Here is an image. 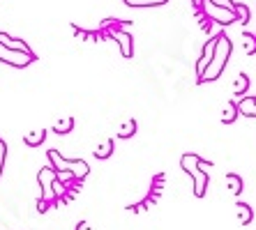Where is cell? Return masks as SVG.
<instances>
[{"instance_id":"1","label":"cell","mask_w":256,"mask_h":230,"mask_svg":"<svg viewBox=\"0 0 256 230\" xmlns=\"http://www.w3.org/2000/svg\"><path fill=\"white\" fill-rule=\"evenodd\" d=\"M228 55H231V39H228L226 35H217L212 60H210V65L206 67V71L201 74V78H198V81H201V83L214 81V78H217L222 71H224V67H226Z\"/></svg>"},{"instance_id":"2","label":"cell","mask_w":256,"mask_h":230,"mask_svg":"<svg viewBox=\"0 0 256 230\" xmlns=\"http://www.w3.org/2000/svg\"><path fill=\"white\" fill-rule=\"evenodd\" d=\"M180 166H182V171L194 180V194H196L198 198H203V196H206V189H208V175L201 171V157L190 152L180 159Z\"/></svg>"},{"instance_id":"3","label":"cell","mask_w":256,"mask_h":230,"mask_svg":"<svg viewBox=\"0 0 256 230\" xmlns=\"http://www.w3.org/2000/svg\"><path fill=\"white\" fill-rule=\"evenodd\" d=\"M48 159H51V164H54V166H51L54 171H72L76 180H84V177L88 175V171H90L86 161H81V159L67 161V159H62L56 150H48Z\"/></svg>"},{"instance_id":"4","label":"cell","mask_w":256,"mask_h":230,"mask_svg":"<svg viewBox=\"0 0 256 230\" xmlns=\"http://www.w3.org/2000/svg\"><path fill=\"white\" fill-rule=\"evenodd\" d=\"M0 60L7 62V65H12V67H28L30 62L35 60V55L24 53V51H14V48H7L0 44Z\"/></svg>"},{"instance_id":"5","label":"cell","mask_w":256,"mask_h":230,"mask_svg":"<svg viewBox=\"0 0 256 230\" xmlns=\"http://www.w3.org/2000/svg\"><path fill=\"white\" fill-rule=\"evenodd\" d=\"M37 180H40V184H42V201L51 203L56 198L54 196V182H56V171L51 168V166H46V168H42L40 171V175H37Z\"/></svg>"},{"instance_id":"6","label":"cell","mask_w":256,"mask_h":230,"mask_svg":"<svg viewBox=\"0 0 256 230\" xmlns=\"http://www.w3.org/2000/svg\"><path fill=\"white\" fill-rule=\"evenodd\" d=\"M203 9H206L208 18H214L217 23H236V21H238L236 12H231V9H224V7H217V5H212V2H208V0H206Z\"/></svg>"},{"instance_id":"7","label":"cell","mask_w":256,"mask_h":230,"mask_svg":"<svg viewBox=\"0 0 256 230\" xmlns=\"http://www.w3.org/2000/svg\"><path fill=\"white\" fill-rule=\"evenodd\" d=\"M111 35H114L116 41L120 44V51H122V55H125V58H132V55H134V46H132V35H130V32L116 28Z\"/></svg>"},{"instance_id":"8","label":"cell","mask_w":256,"mask_h":230,"mask_svg":"<svg viewBox=\"0 0 256 230\" xmlns=\"http://www.w3.org/2000/svg\"><path fill=\"white\" fill-rule=\"evenodd\" d=\"M214 41H217V37H212V39L203 46V53H201V60H198V65H196V74L198 78H201V74L206 71V67L210 65V60H212V53H214Z\"/></svg>"},{"instance_id":"9","label":"cell","mask_w":256,"mask_h":230,"mask_svg":"<svg viewBox=\"0 0 256 230\" xmlns=\"http://www.w3.org/2000/svg\"><path fill=\"white\" fill-rule=\"evenodd\" d=\"M0 44H2V46H7V48H14V51H24V53H32V51L28 48V44H26V41L14 39V37L5 35V32H0Z\"/></svg>"},{"instance_id":"10","label":"cell","mask_w":256,"mask_h":230,"mask_svg":"<svg viewBox=\"0 0 256 230\" xmlns=\"http://www.w3.org/2000/svg\"><path fill=\"white\" fill-rule=\"evenodd\" d=\"M44 138H46V131H30V134L24 136V143L28 145V148H37V145H42Z\"/></svg>"},{"instance_id":"11","label":"cell","mask_w":256,"mask_h":230,"mask_svg":"<svg viewBox=\"0 0 256 230\" xmlns=\"http://www.w3.org/2000/svg\"><path fill=\"white\" fill-rule=\"evenodd\" d=\"M130 7H160L166 5L168 0H125Z\"/></svg>"},{"instance_id":"12","label":"cell","mask_w":256,"mask_h":230,"mask_svg":"<svg viewBox=\"0 0 256 230\" xmlns=\"http://www.w3.org/2000/svg\"><path fill=\"white\" fill-rule=\"evenodd\" d=\"M236 118H238V106L233 101H228L224 106V113H222V122H233Z\"/></svg>"},{"instance_id":"13","label":"cell","mask_w":256,"mask_h":230,"mask_svg":"<svg viewBox=\"0 0 256 230\" xmlns=\"http://www.w3.org/2000/svg\"><path fill=\"white\" fill-rule=\"evenodd\" d=\"M111 152H114V138H108V141H104V145H100L95 152L97 159H106V157H111Z\"/></svg>"},{"instance_id":"14","label":"cell","mask_w":256,"mask_h":230,"mask_svg":"<svg viewBox=\"0 0 256 230\" xmlns=\"http://www.w3.org/2000/svg\"><path fill=\"white\" fill-rule=\"evenodd\" d=\"M72 127H74V120L67 115V118H62V120H58V122H56L54 129H56V134H70Z\"/></svg>"},{"instance_id":"15","label":"cell","mask_w":256,"mask_h":230,"mask_svg":"<svg viewBox=\"0 0 256 230\" xmlns=\"http://www.w3.org/2000/svg\"><path fill=\"white\" fill-rule=\"evenodd\" d=\"M134 134H136V120H127L120 129V138H132Z\"/></svg>"},{"instance_id":"16","label":"cell","mask_w":256,"mask_h":230,"mask_svg":"<svg viewBox=\"0 0 256 230\" xmlns=\"http://www.w3.org/2000/svg\"><path fill=\"white\" fill-rule=\"evenodd\" d=\"M238 214H240V224L242 226H247L252 221V210H250V205H244V203H238Z\"/></svg>"},{"instance_id":"17","label":"cell","mask_w":256,"mask_h":230,"mask_svg":"<svg viewBox=\"0 0 256 230\" xmlns=\"http://www.w3.org/2000/svg\"><path fill=\"white\" fill-rule=\"evenodd\" d=\"M226 184H228V189H231L236 196L242 191V180H240L238 175H226Z\"/></svg>"},{"instance_id":"18","label":"cell","mask_w":256,"mask_h":230,"mask_svg":"<svg viewBox=\"0 0 256 230\" xmlns=\"http://www.w3.org/2000/svg\"><path fill=\"white\" fill-rule=\"evenodd\" d=\"M242 39H244V51L247 53H256V37L254 35H250V32H244L242 35Z\"/></svg>"},{"instance_id":"19","label":"cell","mask_w":256,"mask_h":230,"mask_svg":"<svg viewBox=\"0 0 256 230\" xmlns=\"http://www.w3.org/2000/svg\"><path fill=\"white\" fill-rule=\"evenodd\" d=\"M56 180H58L60 184H67V182H74L76 177H74L72 171H56Z\"/></svg>"},{"instance_id":"20","label":"cell","mask_w":256,"mask_h":230,"mask_svg":"<svg viewBox=\"0 0 256 230\" xmlns=\"http://www.w3.org/2000/svg\"><path fill=\"white\" fill-rule=\"evenodd\" d=\"M233 12H236L238 21L247 23V18H250V9H247V5H236V7H233Z\"/></svg>"},{"instance_id":"21","label":"cell","mask_w":256,"mask_h":230,"mask_svg":"<svg viewBox=\"0 0 256 230\" xmlns=\"http://www.w3.org/2000/svg\"><path fill=\"white\" fill-rule=\"evenodd\" d=\"M247 85H250V78H247V74H240L238 81H236V95H242L244 90H247Z\"/></svg>"},{"instance_id":"22","label":"cell","mask_w":256,"mask_h":230,"mask_svg":"<svg viewBox=\"0 0 256 230\" xmlns=\"http://www.w3.org/2000/svg\"><path fill=\"white\" fill-rule=\"evenodd\" d=\"M208 2H212V5H217V7H224V9H231V12H233V7H236L233 0H208Z\"/></svg>"},{"instance_id":"23","label":"cell","mask_w":256,"mask_h":230,"mask_svg":"<svg viewBox=\"0 0 256 230\" xmlns=\"http://www.w3.org/2000/svg\"><path fill=\"white\" fill-rule=\"evenodd\" d=\"M5 157H7V145L0 138V175H2V168H5Z\"/></svg>"},{"instance_id":"24","label":"cell","mask_w":256,"mask_h":230,"mask_svg":"<svg viewBox=\"0 0 256 230\" xmlns=\"http://www.w3.org/2000/svg\"><path fill=\"white\" fill-rule=\"evenodd\" d=\"M46 205H48V203H46V201H42V198H40V207H37V210H40V212H44V210H46Z\"/></svg>"},{"instance_id":"25","label":"cell","mask_w":256,"mask_h":230,"mask_svg":"<svg viewBox=\"0 0 256 230\" xmlns=\"http://www.w3.org/2000/svg\"><path fill=\"white\" fill-rule=\"evenodd\" d=\"M76 230H90V226H88V224H86V221H81V224H78V226H76Z\"/></svg>"}]
</instances>
